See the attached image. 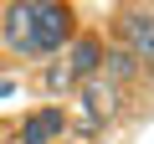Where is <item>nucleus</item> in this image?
<instances>
[{
  "label": "nucleus",
  "mask_w": 154,
  "mask_h": 144,
  "mask_svg": "<svg viewBox=\"0 0 154 144\" xmlns=\"http://www.w3.org/2000/svg\"><path fill=\"white\" fill-rule=\"evenodd\" d=\"M72 36H77L72 5H62V0H26V52H21V57L46 62V57H57Z\"/></svg>",
  "instance_id": "nucleus-1"
},
{
  "label": "nucleus",
  "mask_w": 154,
  "mask_h": 144,
  "mask_svg": "<svg viewBox=\"0 0 154 144\" xmlns=\"http://www.w3.org/2000/svg\"><path fill=\"white\" fill-rule=\"evenodd\" d=\"M118 46L139 67H154V11H123L118 16Z\"/></svg>",
  "instance_id": "nucleus-2"
},
{
  "label": "nucleus",
  "mask_w": 154,
  "mask_h": 144,
  "mask_svg": "<svg viewBox=\"0 0 154 144\" xmlns=\"http://www.w3.org/2000/svg\"><path fill=\"white\" fill-rule=\"evenodd\" d=\"M77 103H82V129H103V124H113V118H118V88L82 83Z\"/></svg>",
  "instance_id": "nucleus-3"
},
{
  "label": "nucleus",
  "mask_w": 154,
  "mask_h": 144,
  "mask_svg": "<svg viewBox=\"0 0 154 144\" xmlns=\"http://www.w3.org/2000/svg\"><path fill=\"white\" fill-rule=\"evenodd\" d=\"M62 67H67V77H72V83H88L93 72L103 67V41L88 36V31H82V36H72V52H67Z\"/></svg>",
  "instance_id": "nucleus-4"
},
{
  "label": "nucleus",
  "mask_w": 154,
  "mask_h": 144,
  "mask_svg": "<svg viewBox=\"0 0 154 144\" xmlns=\"http://www.w3.org/2000/svg\"><path fill=\"white\" fill-rule=\"evenodd\" d=\"M67 129V113L51 103V108H36L26 124H21V144H57V134Z\"/></svg>",
  "instance_id": "nucleus-5"
},
{
  "label": "nucleus",
  "mask_w": 154,
  "mask_h": 144,
  "mask_svg": "<svg viewBox=\"0 0 154 144\" xmlns=\"http://www.w3.org/2000/svg\"><path fill=\"white\" fill-rule=\"evenodd\" d=\"M103 72L113 77V88H128V83L139 77V62H134L123 46H103Z\"/></svg>",
  "instance_id": "nucleus-6"
},
{
  "label": "nucleus",
  "mask_w": 154,
  "mask_h": 144,
  "mask_svg": "<svg viewBox=\"0 0 154 144\" xmlns=\"http://www.w3.org/2000/svg\"><path fill=\"white\" fill-rule=\"evenodd\" d=\"M46 88H51V93H62V88H72V77H67V67H62V62H57V67L46 72Z\"/></svg>",
  "instance_id": "nucleus-7"
},
{
  "label": "nucleus",
  "mask_w": 154,
  "mask_h": 144,
  "mask_svg": "<svg viewBox=\"0 0 154 144\" xmlns=\"http://www.w3.org/2000/svg\"><path fill=\"white\" fill-rule=\"evenodd\" d=\"M16 93V83H5V77H0V98H11Z\"/></svg>",
  "instance_id": "nucleus-8"
}]
</instances>
